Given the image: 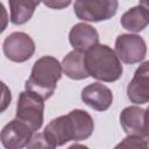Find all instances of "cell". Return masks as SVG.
<instances>
[{
	"instance_id": "cell-1",
	"label": "cell",
	"mask_w": 149,
	"mask_h": 149,
	"mask_svg": "<svg viewBox=\"0 0 149 149\" xmlns=\"http://www.w3.org/2000/svg\"><path fill=\"white\" fill-rule=\"evenodd\" d=\"M62 64L52 56H43L38 58L31 69L30 77L27 79L26 91L31 92L43 100L49 99L62 77Z\"/></svg>"
},
{
	"instance_id": "cell-2",
	"label": "cell",
	"mask_w": 149,
	"mask_h": 149,
	"mask_svg": "<svg viewBox=\"0 0 149 149\" xmlns=\"http://www.w3.org/2000/svg\"><path fill=\"white\" fill-rule=\"evenodd\" d=\"M88 76L106 83L116 81L122 76V65L114 50L106 44H97L85 54Z\"/></svg>"
},
{
	"instance_id": "cell-3",
	"label": "cell",
	"mask_w": 149,
	"mask_h": 149,
	"mask_svg": "<svg viewBox=\"0 0 149 149\" xmlns=\"http://www.w3.org/2000/svg\"><path fill=\"white\" fill-rule=\"evenodd\" d=\"M44 100L38 95L23 91L19 95L16 105V119L29 127L33 132L41 128L43 123Z\"/></svg>"
},
{
	"instance_id": "cell-4",
	"label": "cell",
	"mask_w": 149,
	"mask_h": 149,
	"mask_svg": "<svg viewBox=\"0 0 149 149\" xmlns=\"http://www.w3.org/2000/svg\"><path fill=\"white\" fill-rule=\"evenodd\" d=\"M118 5L115 0H78L74 2L73 8L78 19L88 22H99L114 16Z\"/></svg>"
},
{
	"instance_id": "cell-5",
	"label": "cell",
	"mask_w": 149,
	"mask_h": 149,
	"mask_svg": "<svg viewBox=\"0 0 149 149\" xmlns=\"http://www.w3.org/2000/svg\"><path fill=\"white\" fill-rule=\"evenodd\" d=\"M115 54L126 64L140 63L146 57L147 44L139 35L121 34L115 40Z\"/></svg>"
},
{
	"instance_id": "cell-6",
	"label": "cell",
	"mask_w": 149,
	"mask_h": 149,
	"mask_svg": "<svg viewBox=\"0 0 149 149\" xmlns=\"http://www.w3.org/2000/svg\"><path fill=\"white\" fill-rule=\"evenodd\" d=\"M5 56L16 63H23L31 58L35 52V43L33 38L22 31H15L8 35L2 44Z\"/></svg>"
},
{
	"instance_id": "cell-7",
	"label": "cell",
	"mask_w": 149,
	"mask_h": 149,
	"mask_svg": "<svg viewBox=\"0 0 149 149\" xmlns=\"http://www.w3.org/2000/svg\"><path fill=\"white\" fill-rule=\"evenodd\" d=\"M33 130L17 119L8 122L1 130V143L6 149H22L31 140Z\"/></svg>"
},
{
	"instance_id": "cell-8",
	"label": "cell",
	"mask_w": 149,
	"mask_h": 149,
	"mask_svg": "<svg viewBox=\"0 0 149 149\" xmlns=\"http://www.w3.org/2000/svg\"><path fill=\"white\" fill-rule=\"evenodd\" d=\"M127 97L134 104L149 102V61L142 63L127 86Z\"/></svg>"
},
{
	"instance_id": "cell-9",
	"label": "cell",
	"mask_w": 149,
	"mask_h": 149,
	"mask_svg": "<svg viewBox=\"0 0 149 149\" xmlns=\"http://www.w3.org/2000/svg\"><path fill=\"white\" fill-rule=\"evenodd\" d=\"M81 100L91 108L104 112L108 109L113 102L112 91L101 83H92L83 88Z\"/></svg>"
},
{
	"instance_id": "cell-10",
	"label": "cell",
	"mask_w": 149,
	"mask_h": 149,
	"mask_svg": "<svg viewBox=\"0 0 149 149\" xmlns=\"http://www.w3.org/2000/svg\"><path fill=\"white\" fill-rule=\"evenodd\" d=\"M69 41L73 50L86 52L99 44V35L92 26L87 23H77L69 33Z\"/></svg>"
},
{
	"instance_id": "cell-11",
	"label": "cell",
	"mask_w": 149,
	"mask_h": 149,
	"mask_svg": "<svg viewBox=\"0 0 149 149\" xmlns=\"http://www.w3.org/2000/svg\"><path fill=\"white\" fill-rule=\"evenodd\" d=\"M146 109L137 106H128L120 114V125L127 135L142 136L144 128Z\"/></svg>"
},
{
	"instance_id": "cell-12",
	"label": "cell",
	"mask_w": 149,
	"mask_h": 149,
	"mask_svg": "<svg viewBox=\"0 0 149 149\" xmlns=\"http://www.w3.org/2000/svg\"><path fill=\"white\" fill-rule=\"evenodd\" d=\"M44 133L48 134L57 146H63L69 141H73V129L70 116L66 114L51 120L44 128Z\"/></svg>"
},
{
	"instance_id": "cell-13",
	"label": "cell",
	"mask_w": 149,
	"mask_h": 149,
	"mask_svg": "<svg viewBox=\"0 0 149 149\" xmlns=\"http://www.w3.org/2000/svg\"><path fill=\"white\" fill-rule=\"evenodd\" d=\"M62 70L65 76L74 80H81L88 77L85 64V54L78 50H72L62 61Z\"/></svg>"
},
{
	"instance_id": "cell-14",
	"label": "cell",
	"mask_w": 149,
	"mask_h": 149,
	"mask_svg": "<svg viewBox=\"0 0 149 149\" xmlns=\"http://www.w3.org/2000/svg\"><path fill=\"white\" fill-rule=\"evenodd\" d=\"M120 22L126 30L139 33L149 24V10L139 2L137 6L132 7L121 16Z\"/></svg>"
},
{
	"instance_id": "cell-15",
	"label": "cell",
	"mask_w": 149,
	"mask_h": 149,
	"mask_svg": "<svg viewBox=\"0 0 149 149\" xmlns=\"http://www.w3.org/2000/svg\"><path fill=\"white\" fill-rule=\"evenodd\" d=\"M72 122L73 141H83L88 139L94 129L92 116L83 109H73L68 114Z\"/></svg>"
},
{
	"instance_id": "cell-16",
	"label": "cell",
	"mask_w": 149,
	"mask_h": 149,
	"mask_svg": "<svg viewBox=\"0 0 149 149\" xmlns=\"http://www.w3.org/2000/svg\"><path fill=\"white\" fill-rule=\"evenodd\" d=\"M38 5L40 2L30 0H10V22L13 24H23L28 22Z\"/></svg>"
},
{
	"instance_id": "cell-17",
	"label": "cell",
	"mask_w": 149,
	"mask_h": 149,
	"mask_svg": "<svg viewBox=\"0 0 149 149\" xmlns=\"http://www.w3.org/2000/svg\"><path fill=\"white\" fill-rule=\"evenodd\" d=\"M56 142L44 132L35 134L29 141L27 149H56Z\"/></svg>"
},
{
	"instance_id": "cell-18",
	"label": "cell",
	"mask_w": 149,
	"mask_h": 149,
	"mask_svg": "<svg viewBox=\"0 0 149 149\" xmlns=\"http://www.w3.org/2000/svg\"><path fill=\"white\" fill-rule=\"evenodd\" d=\"M114 149H149V146L142 136L128 135L119 144H116Z\"/></svg>"
},
{
	"instance_id": "cell-19",
	"label": "cell",
	"mask_w": 149,
	"mask_h": 149,
	"mask_svg": "<svg viewBox=\"0 0 149 149\" xmlns=\"http://www.w3.org/2000/svg\"><path fill=\"white\" fill-rule=\"evenodd\" d=\"M142 137L149 143V107L146 109V114H144V128H143Z\"/></svg>"
},
{
	"instance_id": "cell-20",
	"label": "cell",
	"mask_w": 149,
	"mask_h": 149,
	"mask_svg": "<svg viewBox=\"0 0 149 149\" xmlns=\"http://www.w3.org/2000/svg\"><path fill=\"white\" fill-rule=\"evenodd\" d=\"M2 87H3V90H5V93H3V97H2V107H1V111H5L6 107H7V105L10 104L12 97H10V92L7 90V87H6L5 84H2Z\"/></svg>"
},
{
	"instance_id": "cell-21",
	"label": "cell",
	"mask_w": 149,
	"mask_h": 149,
	"mask_svg": "<svg viewBox=\"0 0 149 149\" xmlns=\"http://www.w3.org/2000/svg\"><path fill=\"white\" fill-rule=\"evenodd\" d=\"M71 2L70 1H61V2H44V5L45 6H48V7H51V8H54V9H61V8H63V7H66V6H69Z\"/></svg>"
},
{
	"instance_id": "cell-22",
	"label": "cell",
	"mask_w": 149,
	"mask_h": 149,
	"mask_svg": "<svg viewBox=\"0 0 149 149\" xmlns=\"http://www.w3.org/2000/svg\"><path fill=\"white\" fill-rule=\"evenodd\" d=\"M68 149H88L86 146H84V144H79V143H74V144H72V146H70Z\"/></svg>"
}]
</instances>
